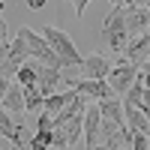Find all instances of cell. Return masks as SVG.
<instances>
[{"label":"cell","instance_id":"21","mask_svg":"<svg viewBox=\"0 0 150 150\" xmlns=\"http://www.w3.org/2000/svg\"><path fill=\"white\" fill-rule=\"evenodd\" d=\"M144 135H147V138H150V123H147V129H144Z\"/></svg>","mask_w":150,"mask_h":150},{"label":"cell","instance_id":"14","mask_svg":"<svg viewBox=\"0 0 150 150\" xmlns=\"http://www.w3.org/2000/svg\"><path fill=\"white\" fill-rule=\"evenodd\" d=\"M132 150H150V138L144 132H132Z\"/></svg>","mask_w":150,"mask_h":150},{"label":"cell","instance_id":"16","mask_svg":"<svg viewBox=\"0 0 150 150\" xmlns=\"http://www.w3.org/2000/svg\"><path fill=\"white\" fill-rule=\"evenodd\" d=\"M45 3H48V0H27V9L39 12V9H45Z\"/></svg>","mask_w":150,"mask_h":150},{"label":"cell","instance_id":"4","mask_svg":"<svg viewBox=\"0 0 150 150\" xmlns=\"http://www.w3.org/2000/svg\"><path fill=\"white\" fill-rule=\"evenodd\" d=\"M42 36L51 42V48L57 51V57L63 60V69H66V66H69V69H84V60H87V57L78 54L75 42H72L60 27H42Z\"/></svg>","mask_w":150,"mask_h":150},{"label":"cell","instance_id":"17","mask_svg":"<svg viewBox=\"0 0 150 150\" xmlns=\"http://www.w3.org/2000/svg\"><path fill=\"white\" fill-rule=\"evenodd\" d=\"M111 6H120V9H129V6H135L132 0H111Z\"/></svg>","mask_w":150,"mask_h":150},{"label":"cell","instance_id":"19","mask_svg":"<svg viewBox=\"0 0 150 150\" xmlns=\"http://www.w3.org/2000/svg\"><path fill=\"white\" fill-rule=\"evenodd\" d=\"M90 150H114V147H108V144H99V147H90Z\"/></svg>","mask_w":150,"mask_h":150},{"label":"cell","instance_id":"10","mask_svg":"<svg viewBox=\"0 0 150 150\" xmlns=\"http://www.w3.org/2000/svg\"><path fill=\"white\" fill-rule=\"evenodd\" d=\"M126 27H129V36H141L150 30V9L147 6H129L126 9Z\"/></svg>","mask_w":150,"mask_h":150},{"label":"cell","instance_id":"22","mask_svg":"<svg viewBox=\"0 0 150 150\" xmlns=\"http://www.w3.org/2000/svg\"><path fill=\"white\" fill-rule=\"evenodd\" d=\"M147 9H150V6H147Z\"/></svg>","mask_w":150,"mask_h":150},{"label":"cell","instance_id":"20","mask_svg":"<svg viewBox=\"0 0 150 150\" xmlns=\"http://www.w3.org/2000/svg\"><path fill=\"white\" fill-rule=\"evenodd\" d=\"M141 72H147V75H150V60H147V63H141Z\"/></svg>","mask_w":150,"mask_h":150},{"label":"cell","instance_id":"13","mask_svg":"<svg viewBox=\"0 0 150 150\" xmlns=\"http://www.w3.org/2000/svg\"><path fill=\"white\" fill-rule=\"evenodd\" d=\"M99 111H102V120H114L117 126H126V108H123V102L117 96L114 99H102V102H99Z\"/></svg>","mask_w":150,"mask_h":150},{"label":"cell","instance_id":"5","mask_svg":"<svg viewBox=\"0 0 150 150\" xmlns=\"http://www.w3.org/2000/svg\"><path fill=\"white\" fill-rule=\"evenodd\" d=\"M138 75H141V66H135L126 57H120L114 63V69H111V75H108V84H111V90L117 96H126L132 90V84L138 81Z\"/></svg>","mask_w":150,"mask_h":150},{"label":"cell","instance_id":"18","mask_svg":"<svg viewBox=\"0 0 150 150\" xmlns=\"http://www.w3.org/2000/svg\"><path fill=\"white\" fill-rule=\"evenodd\" d=\"M135 6H150V0H132Z\"/></svg>","mask_w":150,"mask_h":150},{"label":"cell","instance_id":"2","mask_svg":"<svg viewBox=\"0 0 150 150\" xmlns=\"http://www.w3.org/2000/svg\"><path fill=\"white\" fill-rule=\"evenodd\" d=\"M27 57H30V48L21 36H15V42L3 48V54H0V87H3V93L9 90V84L18 75V69L27 63Z\"/></svg>","mask_w":150,"mask_h":150},{"label":"cell","instance_id":"9","mask_svg":"<svg viewBox=\"0 0 150 150\" xmlns=\"http://www.w3.org/2000/svg\"><path fill=\"white\" fill-rule=\"evenodd\" d=\"M123 57H126L129 63H135V66L147 63V60H150V30H147V33H141V36H135V39L126 45Z\"/></svg>","mask_w":150,"mask_h":150},{"label":"cell","instance_id":"7","mask_svg":"<svg viewBox=\"0 0 150 150\" xmlns=\"http://www.w3.org/2000/svg\"><path fill=\"white\" fill-rule=\"evenodd\" d=\"M84 144H87V150L102 144V111H99V102L87 105V111H84Z\"/></svg>","mask_w":150,"mask_h":150},{"label":"cell","instance_id":"11","mask_svg":"<svg viewBox=\"0 0 150 150\" xmlns=\"http://www.w3.org/2000/svg\"><path fill=\"white\" fill-rule=\"evenodd\" d=\"M3 111H12V114H24L27 111V93L18 81L9 84V90L3 93Z\"/></svg>","mask_w":150,"mask_h":150},{"label":"cell","instance_id":"15","mask_svg":"<svg viewBox=\"0 0 150 150\" xmlns=\"http://www.w3.org/2000/svg\"><path fill=\"white\" fill-rule=\"evenodd\" d=\"M87 3H90V0H72V6H75V15H84V9H87Z\"/></svg>","mask_w":150,"mask_h":150},{"label":"cell","instance_id":"12","mask_svg":"<svg viewBox=\"0 0 150 150\" xmlns=\"http://www.w3.org/2000/svg\"><path fill=\"white\" fill-rule=\"evenodd\" d=\"M60 84H63V78H60V69H51V66L39 63V81H36V87L45 93V99L54 96V93H60Z\"/></svg>","mask_w":150,"mask_h":150},{"label":"cell","instance_id":"6","mask_svg":"<svg viewBox=\"0 0 150 150\" xmlns=\"http://www.w3.org/2000/svg\"><path fill=\"white\" fill-rule=\"evenodd\" d=\"M66 87L78 90L84 99H96V102H102V99H114V96H117L114 90H111L108 81H96V78H66Z\"/></svg>","mask_w":150,"mask_h":150},{"label":"cell","instance_id":"3","mask_svg":"<svg viewBox=\"0 0 150 150\" xmlns=\"http://www.w3.org/2000/svg\"><path fill=\"white\" fill-rule=\"evenodd\" d=\"M15 36H21V39L27 42V48H30V57H33V60H39V63L51 66V69H63V60L57 57V51L51 48V42H48V39H45L42 33H36L33 27H27V24H21Z\"/></svg>","mask_w":150,"mask_h":150},{"label":"cell","instance_id":"1","mask_svg":"<svg viewBox=\"0 0 150 150\" xmlns=\"http://www.w3.org/2000/svg\"><path fill=\"white\" fill-rule=\"evenodd\" d=\"M102 39H105V45H108L114 54H123V51H126V45L132 42L129 27H126V9L114 6V9L105 15V21H102Z\"/></svg>","mask_w":150,"mask_h":150},{"label":"cell","instance_id":"8","mask_svg":"<svg viewBox=\"0 0 150 150\" xmlns=\"http://www.w3.org/2000/svg\"><path fill=\"white\" fill-rule=\"evenodd\" d=\"M111 69H114V63L102 54V51H90L84 60V78H96V81H108Z\"/></svg>","mask_w":150,"mask_h":150}]
</instances>
